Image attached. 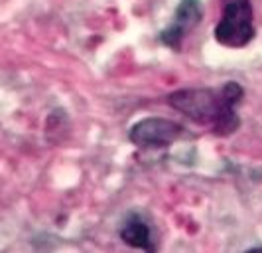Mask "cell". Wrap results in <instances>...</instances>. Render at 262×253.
I'll return each mask as SVG.
<instances>
[{
    "label": "cell",
    "mask_w": 262,
    "mask_h": 253,
    "mask_svg": "<svg viewBox=\"0 0 262 253\" xmlns=\"http://www.w3.org/2000/svg\"><path fill=\"white\" fill-rule=\"evenodd\" d=\"M245 89L236 81H227L221 89L193 87L168 95V105L197 125L211 127L217 137H229L241 127L236 105L243 101Z\"/></svg>",
    "instance_id": "6da1fadb"
},
{
    "label": "cell",
    "mask_w": 262,
    "mask_h": 253,
    "mask_svg": "<svg viewBox=\"0 0 262 253\" xmlns=\"http://www.w3.org/2000/svg\"><path fill=\"white\" fill-rule=\"evenodd\" d=\"M254 12L250 0H223L221 20L213 30V38L225 48H245L254 40Z\"/></svg>",
    "instance_id": "7a4b0ae2"
},
{
    "label": "cell",
    "mask_w": 262,
    "mask_h": 253,
    "mask_svg": "<svg viewBox=\"0 0 262 253\" xmlns=\"http://www.w3.org/2000/svg\"><path fill=\"white\" fill-rule=\"evenodd\" d=\"M184 134L182 125L162 117H148L134 123L128 133L132 145L140 148H164L176 143Z\"/></svg>",
    "instance_id": "3957f363"
},
{
    "label": "cell",
    "mask_w": 262,
    "mask_h": 253,
    "mask_svg": "<svg viewBox=\"0 0 262 253\" xmlns=\"http://www.w3.org/2000/svg\"><path fill=\"white\" fill-rule=\"evenodd\" d=\"M203 20V4L201 0H180L171 24L162 30L160 42L171 50H180L184 38Z\"/></svg>",
    "instance_id": "277c9868"
},
{
    "label": "cell",
    "mask_w": 262,
    "mask_h": 253,
    "mask_svg": "<svg viewBox=\"0 0 262 253\" xmlns=\"http://www.w3.org/2000/svg\"><path fill=\"white\" fill-rule=\"evenodd\" d=\"M120 240L126 245L136 247V249H144V251H152V236H150V227L144 220L136 213H130L120 227Z\"/></svg>",
    "instance_id": "5b68a950"
},
{
    "label": "cell",
    "mask_w": 262,
    "mask_h": 253,
    "mask_svg": "<svg viewBox=\"0 0 262 253\" xmlns=\"http://www.w3.org/2000/svg\"><path fill=\"white\" fill-rule=\"evenodd\" d=\"M256 251H262V247H254V249H250V253H256Z\"/></svg>",
    "instance_id": "8992f818"
}]
</instances>
